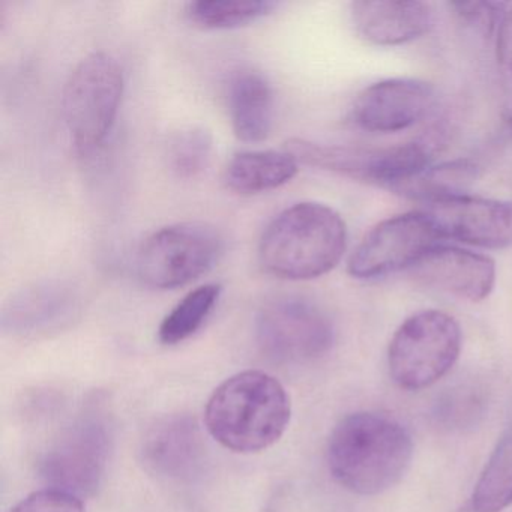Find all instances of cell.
<instances>
[{
    "label": "cell",
    "mask_w": 512,
    "mask_h": 512,
    "mask_svg": "<svg viewBox=\"0 0 512 512\" xmlns=\"http://www.w3.org/2000/svg\"><path fill=\"white\" fill-rule=\"evenodd\" d=\"M419 283L470 302L490 296L496 284V263L491 257L466 248L436 245L412 269Z\"/></svg>",
    "instance_id": "15"
},
{
    "label": "cell",
    "mask_w": 512,
    "mask_h": 512,
    "mask_svg": "<svg viewBox=\"0 0 512 512\" xmlns=\"http://www.w3.org/2000/svg\"><path fill=\"white\" fill-rule=\"evenodd\" d=\"M412 457L409 431L382 413H352L329 437L332 476L359 496H376L394 487L406 475Z\"/></svg>",
    "instance_id": "1"
},
{
    "label": "cell",
    "mask_w": 512,
    "mask_h": 512,
    "mask_svg": "<svg viewBox=\"0 0 512 512\" xmlns=\"http://www.w3.org/2000/svg\"><path fill=\"white\" fill-rule=\"evenodd\" d=\"M434 100L433 86L422 80H382L356 97L350 121L367 133H400L421 122L433 109Z\"/></svg>",
    "instance_id": "13"
},
{
    "label": "cell",
    "mask_w": 512,
    "mask_h": 512,
    "mask_svg": "<svg viewBox=\"0 0 512 512\" xmlns=\"http://www.w3.org/2000/svg\"><path fill=\"white\" fill-rule=\"evenodd\" d=\"M428 217L440 239L500 250L512 245V202L469 194L428 203Z\"/></svg>",
    "instance_id": "12"
},
{
    "label": "cell",
    "mask_w": 512,
    "mask_h": 512,
    "mask_svg": "<svg viewBox=\"0 0 512 512\" xmlns=\"http://www.w3.org/2000/svg\"><path fill=\"white\" fill-rule=\"evenodd\" d=\"M455 14L461 22L473 26L484 34H490L494 26L500 22L505 4L493 2H469V4H452Z\"/></svg>",
    "instance_id": "27"
},
{
    "label": "cell",
    "mask_w": 512,
    "mask_h": 512,
    "mask_svg": "<svg viewBox=\"0 0 512 512\" xmlns=\"http://www.w3.org/2000/svg\"><path fill=\"white\" fill-rule=\"evenodd\" d=\"M478 166L470 160H455L428 167L424 173L398 188L397 193L427 203L448 197L461 196L472 182L478 178Z\"/></svg>",
    "instance_id": "22"
},
{
    "label": "cell",
    "mask_w": 512,
    "mask_h": 512,
    "mask_svg": "<svg viewBox=\"0 0 512 512\" xmlns=\"http://www.w3.org/2000/svg\"><path fill=\"white\" fill-rule=\"evenodd\" d=\"M460 352L457 320L439 310L419 311L401 323L389 343V374L400 388L419 391L448 374Z\"/></svg>",
    "instance_id": "7"
},
{
    "label": "cell",
    "mask_w": 512,
    "mask_h": 512,
    "mask_svg": "<svg viewBox=\"0 0 512 512\" xmlns=\"http://www.w3.org/2000/svg\"><path fill=\"white\" fill-rule=\"evenodd\" d=\"M440 236L425 211L406 212L380 221L350 256L347 272L356 280H373L412 269Z\"/></svg>",
    "instance_id": "10"
},
{
    "label": "cell",
    "mask_w": 512,
    "mask_h": 512,
    "mask_svg": "<svg viewBox=\"0 0 512 512\" xmlns=\"http://www.w3.org/2000/svg\"><path fill=\"white\" fill-rule=\"evenodd\" d=\"M284 149L299 164L394 191L424 173L431 166L436 151L430 140H413L383 148H359L290 139Z\"/></svg>",
    "instance_id": "6"
},
{
    "label": "cell",
    "mask_w": 512,
    "mask_h": 512,
    "mask_svg": "<svg viewBox=\"0 0 512 512\" xmlns=\"http://www.w3.org/2000/svg\"><path fill=\"white\" fill-rule=\"evenodd\" d=\"M511 505L512 428L491 452L470 499L473 512H502Z\"/></svg>",
    "instance_id": "19"
},
{
    "label": "cell",
    "mask_w": 512,
    "mask_h": 512,
    "mask_svg": "<svg viewBox=\"0 0 512 512\" xmlns=\"http://www.w3.org/2000/svg\"><path fill=\"white\" fill-rule=\"evenodd\" d=\"M350 16L356 34L380 47L412 43L434 23L433 7L418 0H359L350 7Z\"/></svg>",
    "instance_id": "16"
},
{
    "label": "cell",
    "mask_w": 512,
    "mask_h": 512,
    "mask_svg": "<svg viewBox=\"0 0 512 512\" xmlns=\"http://www.w3.org/2000/svg\"><path fill=\"white\" fill-rule=\"evenodd\" d=\"M347 248V227L331 206L301 202L278 214L263 232L259 260L281 280L307 281L331 272Z\"/></svg>",
    "instance_id": "3"
},
{
    "label": "cell",
    "mask_w": 512,
    "mask_h": 512,
    "mask_svg": "<svg viewBox=\"0 0 512 512\" xmlns=\"http://www.w3.org/2000/svg\"><path fill=\"white\" fill-rule=\"evenodd\" d=\"M298 170V161L286 149L238 152L224 169V184L235 193L251 196L289 184Z\"/></svg>",
    "instance_id": "18"
},
{
    "label": "cell",
    "mask_w": 512,
    "mask_h": 512,
    "mask_svg": "<svg viewBox=\"0 0 512 512\" xmlns=\"http://www.w3.org/2000/svg\"><path fill=\"white\" fill-rule=\"evenodd\" d=\"M10 512H85V506L73 494L47 488L26 497Z\"/></svg>",
    "instance_id": "26"
},
{
    "label": "cell",
    "mask_w": 512,
    "mask_h": 512,
    "mask_svg": "<svg viewBox=\"0 0 512 512\" xmlns=\"http://www.w3.org/2000/svg\"><path fill=\"white\" fill-rule=\"evenodd\" d=\"M260 350L278 364H307L331 350L334 325L328 314L302 296L269 299L256 317Z\"/></svg>",
    "instance_id": "9"
},
{
    "label": "cell",
    "mask_w": 512,
    "mask_h": 512,
    "mask_svg": "<svg viewBox=\"0 0 512 512\" xmlns=\"http://www.w3.org/2000/svg\"><path fill=\"white\" fill-rule=\"evenodd\" d=\"M121 65L107 53H92L71 71L62 92V113L74 148L83 157L103 148L124 97Z\"/></svg>",
    "instance_id": "5"
},
{
    "label": "cell",
    "mask_w": 512,
    "mask_h": 512,
    "mask_svg": "<svg viewBox=\"0 0 512 512\" xmlns=\"http://www.w3.org/2000/svg\"><path fill=\"white\" fill-rule=\"evenodd\" d=\"M277 7L278 4L268 0H199L185 7V16L197 28L227 31L259 22Z\"/></svg>",
    "instance_id": "21"
},
{
    "label": "cell",
    "mask_w": 512,
    "mask_h": 512,
    "mask_svg": "<svg viewBox=\"0 0 512 512\" xmlns=\"http://www.w3.org/2000/svg\"><path fill=\"white\" fill-rule=\"evenodd\" d=\"M82 307V295L68 281H35L5 302L2 329L13 337H49L73 326Z\"/></svg>",
    "instance_id": "11"
},
{
    "label": "cell",
    "mask_w": 512,
    "mask_h": 512,
    "mask_svg": "<svg viewBox=\"0 0 512 512\" xmlns=\"http://www.w3.org/2000/svg\"><path fill=\"white\" fill-rule=\"evenodd\" d=\"M221 293L223 287L217 283L203 284L191 290L161 322L158 329L161 343L175 346L193 337L217 307Z\"/></svg>",
    "instance_id": "20"
},
{
    "label": "cell",
    "mask_w": 512,
    "mask_h": 512,
    "mask_svg": "<svg viewBox=\"0 0 512 512\" xmlns=\"http://www.w3.org/2000/svg\"><path fill=\"white\" fill-rule=\"evenodd\" d=\"M223 251V236L211 224L200 221L170 224L152 233L140 245L137 275L152 289H178L211 271Z\"/></svg>",
    "instance_id": "8"
},
{
    "label": "cell",
    "mask_w": 512,
    "mask_h": 512,
    "mask_svg": "<svg viewBox=\"0 0 512 512\" xmlns=\"http://www.w3.org/2000/svg\"><path fill=\"white\" fill-rule=\"evenodd\" d=\"M142 461L152 475L172 482H191L205 467L206 446L196 419L167 415L146 430Z\"/></svg>",
    "instance_id": "14"
},
{
    "label": "cell",
    "mask_w": 512,
    "mask_h": 512,
    "mask_svg": "<svg viewBox=\"0 0 512 512\" xmlns=\"http://www.w3.org/2000/svg\"><path fill=\"white\" fill-rule=\"evenodd\" d=\"M214 139L202 127H184L169 137L166 146L167 164L178 178L199 176L211 163Z\"/></svg>",
    "instance_id": "24"
},
{
    "label": "cell",
    "mask_w": 512,
    "mask_h": 512,
    "mask_svg": "<svg viewBox=\"0 0 512 512\" xmlns=\"http://www.w3.org/2000/svg\"><path fill=\"white\" fill-rule=\"evenodd\" d=\"M113 421L100 400L86 403L41 454L38 472L53 490L83 499L103 484L113 451Z\"/></svg>",
    "instance_id": "4"
},
{
    "label": "cell",
    "mask_w": 512,
    "mask_h": 512,
    "mask_svg": "<svg viewBox=\"0 0 512 512\" xmlns=\"http://www.w3.org/2000/svg\"><path fill=\"white\" fill-rule=\"evenodd\" d=\"M292 416L284 386L271 374L248 370L221 383L205 410L209 434L241 454L265 451L283 436Z\"/></svg>",
    "instance_id": "2"
},
{
    "label": "cell",
    "mask_w": 512,
    "mask_h": 512,
    "mask_svg": "<svg viewBox=\"0 0 512 512\" xmlns=\"http://www.w3.org/2000/svg\"><path fill=\"white\" fill-rule=\"evenodd\" d=\"M497 28L496 58L503 89V118L512 134V4H505Z\"/></svg>",
    "instance_id": "25"
},
{
    "label": "cell",
    "mask_w": 512,
    "mask_h": 512,
    "mask_svg": "<svg viewBox=\"0 0 512 512\" xmlns=\"http://www.w3.org/2000/svg\"><path fill=\"white\" fill-rule=\"evenodd\" d=\"M487 401V389L481 383L473 380L458 382L437 398L433 416L436 424L445 430H470L484 416Z\"/></svg>",
    "instance_id": "23"
},
{
    "label": "cell",
    "mask_w": 512,
    "mask_h": 512,
    "mask_svg": "<svg viewBox=\"0 0 512 512\" xmlns=\"http://www.w3.org/2000/svg\"><path fill=\"white\" fill-rule=\"evenodd\" d=\"M227 109L236 137L242 142L268 139L274 124V91L259 71H236L227 85Z\"/></svg>",
    "instance_id": "17"
}]
</instances>
